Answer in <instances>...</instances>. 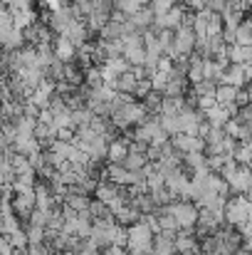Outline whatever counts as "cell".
Masks as SVG:
<instances>
[{
  "instance_id": "6da1fadb",
  "label": "cell",
  "mask_w": 252,
  "mask_h": 255,
  "mask_svg": "<svg viewBox=\"0 0 252 255\" xmlns=\"http://www.w3.org/2000/svg\"><path fill=\"white\" fill-rule=\"evenodd\" d=\"M134 141H141L146 146H166L170 141L164 127H161V117H146L136 124V131H134Z\"/></svg>"
},
{
  "instance_id": "7a4b0ae2",
  "label": "cell",
  "mask_w": 252,
  "mask_h": 255,
  "mask_svg": "<svg viewBox=\"0 0 252 255\" xmlns=\"http://www.w3.org/2000/svg\"><path fill=\"white\" fill-rule=\"evenodd\" d=\"M126 233H129V241H126V248H129V253L134 255H154V231L144 223V221H139V223H134V226H129L126 228Z\"/></svg>"
},
{
  "instance_id": "3957f363",
  "label": "cell",
  "mask_w": 252,
  "mask_h": 255,
  "mask_svg": "<svg viewBox=\"0 0 252 255\" xmlns=\"http://www.w3.org/2000/svg\"><path fill=\"white\" fill-rule=\"evenodd\" d=\"M250 221H252L250 198L248 196H233V198H228V203H225V223L238 231V228H243Z\"/></svg>"
},
{
  "instance_id": "277c9868",
  "label": "cell",
  "mask_w": 252,
  "mask_h": 255,
  "mask_svg": "<svg viewBox=\"0 0 252 255\" xmlns=\"http://www.w3.org/2000/svg\"><path fill=\"white\" fill-rule=\"evenodd\" d=\"M161 211H166L168 216L175 221V226H178V231H185V228H195V223H198V206L193 203V201H173V203H168L164 206Z\"/></svg>"
},
{
  "instance_id": "5b68a950",
  "label": "cell",
  "mask_w": 252,
  "mask_h": 255,
  "mask_svg": "<svg viewBox=\"0 0 252 255\" xmlns=\"http://www.w3.org/2000/svg\"><path fill=\"white\" fill-rule=\"evenodd\" d=\"M149 114H146V109H144V104L139 102V99H131L129 104H124V107H119V109H114L111 112V124L116 127V129H129V127H134V124H139L141 119H146Z\"/></svg>"
},
{
  "instance_id": "8992f818",
  "label": "cell",
  "mask_w": 252,
  "mask_h": 255,
  "mask_svg": "<svg viewBox=\"0 0 252 255\" xmlns=\"http://www.w3.org/2000/svg\"><path fill=\"white\" fill-rule=\"evenodd\" d=\"M121 45H124V60H126L131 67H136V65H144V62H146L144 35H139V32H131V35H126V37L121 40Z\"/></svg>"
},
{
  "instance_id": "52a82bcc",
  "label": "cell",
  "mask_w": 252,
  "mask_h": 255,
  "mask_svg": "<svg viewBox=\"0 0 252 255\" xmlns=\"http://www.w3.org/2000/svg\"><path fill=\"white\" fill-rule=\"evenodd\" d=\"M225 181H228V188H230L233 196H245L252 183V169L250 166H238Z\"/></svg>"
},
{
  "instance_id": "ba28073f",
  "label": "cell",
  "mask_w": 252,
  "mask_h": 255,
  "mask_svg": "<svg viewBox=\"0 0 252 255\" xmlns=\"http://www.w3.org/2000/svg\"><path fill=\"white\" fill-rule=\"evenodd\" d=\"M170 146L180 156H185V154H205V141L198 139V136H188V134H175L170 139Z\"/></svg>"
},
{
  "instance_id": "9c48e42d",
  "label": "cell",
  "mask_w": 252,
  "mask_h": 255,
  "mask_svg": "<svg viewBox=\"0 0 252 255\" xmlns=\"http://www.w3.org/2000/svg\"><path fill=\"white\" fill-rule=\"evenodd\" d=\"M154 20H156V15H154L151 7H141V10H136L134 15H129V25H131V30L139 32V35H144L146 30H151V27H154Z\"/></svg>"
},
{
  "instance_id": "30bf717a",
  "label": "cell",
  "mask_w": 252,
  "mask_h": 255,
  "mask_svg": "<svg viewBox=\"0 0 252 255\" xmlns=\"http://www.w3.org/2000/svg\"><path fill=\"white\" fill-rule=\"evenodd\" d=\"M131 151V139H121L116 136L114 141H109V151H106V161L109 164H124L126 156Z\"/></svg>"
},
{
  "instance_id": "8fae6325",
  "label": "cell",
  "mask_w": 252,
  "mask_h": 255,
  "mask_svg": "<svg viewBox=\"0 0 252 255\" xmlns=\"http://www.w3.org/2000/svg\"><path fill=\"white\" fill-rule=\"evenodd\" d=\"M52 52H55V57L60 60V62H65V65H70L75 57H77V45L72 42V40H67V37H57V42H55V47H52Z\"/></svg>"
},
{
  "instance_id": "7c38bea8",
  "label": "cell",
  "mask_w": 252,
  "mask_h": 255,
  "mask_svg": "<svg viewBox=\"0 0 252 255\" xmlns=\"http://www.w3.org/2000/svg\"><path fill=\"white\" fill-rule=\"evenodd\" d=\"M220 85H230V87H235V89H245L248 77H245L243 65H228V70H225V75H223Z\"/></svg>"
},
{
  "instance_id": "4fadbf2b",
  "label": "cell",
  "mask_w": 252,
  "mask_h": 255,
  "mask_svg": "<svg viewBox=\"0 0 252 255\" xmlns=\"http://www.w3.org/2000/svg\"><path fill=\"white\" fill-rule=\"evenodd\" d=\"M203 117H205V122L210 124V129H225V124L233 119V117H230V114H228V112L220 107V104H215L213 109H208Z\"/></svg>"
},
{
  "instance_id": "5bb4252c",
  "label": "cell",
  "mask_w": 252,
  "mask_h": 255,
  "mask_svg": "<svg viewBox=\"0 0 252 255\" xmlns=\"http://www.w3.org/2000/svg\"><path fill=\"white\" fill-rule=\"evenodd\" d=\"M89 203H91V198L84 193H67L65 196V208L75 211V213H89Z\"/></svg>"
},
{
  "instance_id": "9a60e30c",
  "label": "cell",
  "mask_w": 252,
  "mask_h": 255,
  "mask_svg": "<svg viewBox=\"0 0 252 255\" xmlns=\"http://www.w3.org/2000/svg\"><path fill=\"white\" fill-rule=\"evenodd\" d=\"M235 45L250 47L252 50V20L250 17H245V20L238 25V30H235Z\"/></svg>"
},
{
  "instance_id": "2e32d148",
  "label": "cell",
  "mask_w": 252,
  "mask_h": 255,
  "mask_svg": "<svg viewBox=\"0 0 252 255\" xmlns=\"http://www.w3.org/2000/svg\"><path fill=\"white\" fill-rule=\"evenodd\" d=\"M89 216H91V221H114L111 208L106 203H101V201H91L89 203Z\"/></svg>"
},
{
  "instance_id": "e0dca14e",
  "label": "cell",
  "mask_w": 252,
  "mask_h": 255,
  "mask_svg": "<svg viewBox=\"0 0 252 255\" xmlns=\"http://www.w3.org/2000/svg\"><path fill=\"white\" fill-rule=\"evenodd\" d=\"M190 89H193V94H195L198 99H205V97H215L218 82H213V80H203V82H198V85H190Z\"/></svg>"
},
{
  "instance_id": "ac0fdd59",
  "label": "cell",
  "mask_w": 252,
  "mask_h": 255,
  "mask_svg": "<svg viewBox=\"0 0 252 255\" xmlns=\"http://www.w3.org/2000/svg\"><path fill=\"white\" fill-rule=\"evenodd\" d=\"M111 5H114V10H119V12H124L126 17H129V15H134L136 10H141V5H139V0H111Z\"/></svg>"
},
{
  "instance_id": "d6986e66",
  "label": "cell",
  "mask_w": 252,
  "mask_h": 255,
  "mask_svg": "<svg viewBox=\"0 0 252 255\" xmlns=\"http://www.w3.org/2000/svg\"><path fill=\"white\" fill-rule=\"evenodd\" d=\"M161 127L168 136L173 139L175 134H180V124H178V117H161Z\"/></svg>"
},
{
  "instance_id": "ffe728a7",
  "label": "cell",
  "mask_w": 252,
  "mask_h": 255,
  "mask_svg": "<svg viewBox=\"0 0 252 255\" xmlns=\"http://www.w3.org/2000/svg\"><path fill=\"white\" fill-rule=\"evenodd\" d=\"M178 0H151V10H154V15H164V12H168L173 5H175Z\"/></svg>"
},
{
  "instance_id": "44dd1931",
  "label": "cell",
  "mask_w": 252,
  "mask_h": 255,
  "mask_svg": "<svg viewBox=\"0 0 252 255\" xmlns=\"http://www.w3.org/2000/svg\"><path fill=\"white\" fill-rule=\"evenodd\" d=\"M151 89H154V87H151V80H139V82H136V87H134V99H139V102H141V99H144Z\"/></svg>"
},
{
  "instance_id": "7402d4cb",
  "label": "cell",
  "mask_w": 252,
  "mask_h": 255,
  "mask_svg": "<svg viewBox=\"0 0 252 255\" xmlns=\"http://www.w3.org/2000/svg\"><path fill=\"white\" fill-rule=\"evenodd\" d=\"M20 251H15V246L10 243L7 236H0V255H17Z\"/></svg>"
},
{
  "instance_id": "603a6c76",
  "label": "cell",
  "mask_w": 252,
  "mask_h": 255,
  "mask_svg": "<svg viewBox=\"0 0 252 255\" xmlns=\"http://www.w3.org/2000/svg\"><path fill=\"white\" fill-rule=\"evenodd\" d=\"M235 104L243 109V107H250V97H248V89H238V97H235Z\"/></svg>"
},
{
  "instance_id": "cb8c5ba5",
  "label": "cell",
  "mask_w": 252,
  "mask_h": 255,
  "mask_svg": "<svg viewBox=\"0 0 252 255\" xmlns=\"http://www.w3.org/2000/svg\"><path fill=\"white\" fill-rule=\"evenodd\" d=\"M238 233L243 236V241H252V221L250 223H245L243 228H238Z\"/></svg>"
},
{
  "instance_id": "d4e9b609",
  "label": "cell",
  "mask_w": 252,
  "mask_h": 255,
  "mask_svg": "<svg viewBox=\"0 0 252 255\" xmlns=\"http://www.w3.org/2000/svg\"><path fill=\"white\" fill-rule=\"evenodd\" d=\"M248 97H250V107H252V85L248 87Z\"/></svg>"
},
{
  "instance_id": "484cf974",
  "label": "cell",
  "mask_w": 252,
  "mask_h": 255,
  "mask_svg": "<svg viewBox=\"0 0 252 255\" xmlns=\"http://www.w3.org/2000/svg\"><path fill=\"white\" fill-rule=\"evenodd\" d=\"M99 255H106V253H99Z\"/></svg>"
},
{
  "instance_id": "4316f807",
  "label": "cell",
  "mask_w": 252,
  "mask_h": 255,
  "mask_svg": "<svg viewBox=\"0 0 252 255\" xmlns=\"http://www.w3.org/2000/svg\"><path fill=\"white\" fill-rule=\"evenodd\" d=\"M250 20H252V15H250Z\"/></svg>"
}]
</instances>
